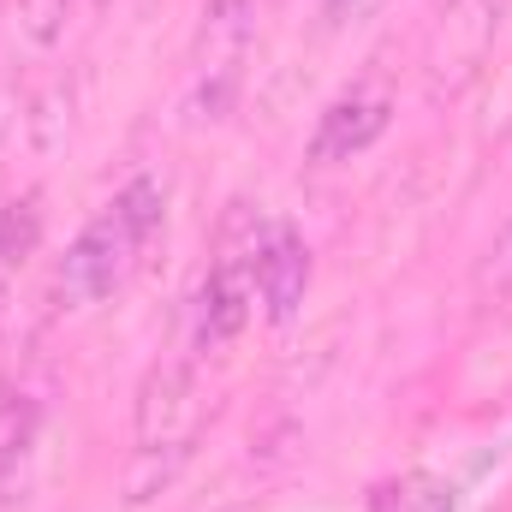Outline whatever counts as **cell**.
<instances>
[{
  "label": "cell",
  "instance_id": "cell-1",
  "mask_svg": "<svg viewBox=\"0 0 512 512\" xmlns=\"http://www.w3.org/2000/svg\"><path fill=\"white\" fill-rule=\"evenodd\" d=\"M161 221H167V191L155 179H131L114 203L96 209V221H84V233L54 262V304L96 310L102 298H114L137 274L143 251L155 245Z\"/></svg>",
  "mask_w": 512,
  "mask_h": 512
},
{
  "label": "cell",
  "instance_id": "cell-2",
  "mask_svg": "<svg viewBox=\"0 0 512 512\" xmlns=\"http://www.w3.org/2000/svg\"><path fill=\"white\" fill-rule=\"evenodd\" d=\"M209 429V393L203 376L185 358L155 364L137 382V405H131V465H126V501L143 507L155 501L197 453Z\"/></svg>",
  "mask_w": 512,
  "mask_h": 512
},
{
  "label": "cell",
  "instance_id": "cell-3",
  "mask_svg": "<svg viewBox=\"0 0 512 512\" xmlns=\"http://www.w3.org/2000/svg\"><path fill=\"white\" fill-rule=\"evenodd\" d=\"M268 209L262 203H227L221 227H215V251H209V274L197 286L191 304V346L197 352H221L245 334L256 310V256L268 245Z\"/></svg>",
  "mask_w": 512,
  "mask_h": 512
},
{
  "label": "cell",
  "instance_id": "cell-4",
  "mask_svg": "<svg viewBox=\"0 0 512 512\" xmlns=\"http://www.w3.org/2000/svg\"><path fill=\"white\" fill-rule=\"evenodd\" d=\"M256 42V0H209L191 36V72H185V114L191 126H215L233 114L245 60Z\"/></svg>",
  "mask_w": 512,
  "mask_h": 512
},
{
  "label": "cell",
  "instance_id": "cell-5",
  "mask_svg": "<svg viewBox=\"0 0 512 512\" xmlns=\"http://www.w3.org/2000/svg\"><path fill=\"white\" fill-rule=\"evenodd\" d=\"M512 0H435L423 36V78L435 96H459L489 66Z\"/></svg>",
  "mask_w": 512,
  "mask_h": 512
},
{
  "label": "cell",
  "instance_id": "cell-6",
  "mask_svg": "<svg viewBox=\"0 0 512 512\" xmlns=\"http://www.w3.org/2000/svg\"><path fill=\"white\" fill-rule=\"evenodd\" d=\"M387 126H393V96H387L382 84H352V90H340L322 108L316 137H310V161L316 167H340V161L364 155Z\"/></svg>",
  "mask_w": 512,
  "mask_h": 512
},
{
  "label": "cell",
  "instance_id": "cell-7",
  "mask_svg": "<svg viewBox=\"0 0 512 512\" xmlns=\"http://www.w3.org/2000/svg\"><path fill=\"white\" fill-rule=\"evenodd\" d=\"M310 274H316V262H310L304 233L286 227V221H274L268 227V245L256 256V298H262L268 322H292L298 316V304L310 292Z\"/></svg>",
  "mask_w": 512,
  "mask_h": 512
},
{
  "label": "cell",
  "instance_id": "cell-8",
  "mask_svg": "<svg viewBox=\"0 0 512 512\" xmlns=\"http://www.w3.org/2000/svg\"><path fill=\"white\" fill-rule=\"evenodd\" d=\"M370 512H459V489L435 471H399L370 489Z\"/></svg>",
  "mask_w": 512,
  "mask_h": 512
},
{
  "label": "cell",
  "instance_id": "cell-9",
  "mask_svg": "<svg viewBox=\"0 0 512 512\" xmlns=\"http://www.w3.org/2000/svg\"><path fill=\"white\" fill-rule=\"evenodd\" d=\"M36 245H42V197L24 191V197L0 203V286L18 280V268L36 256Z\"/></svg>",
  "mask_w": 512,
  "mask_h": 512
},
{
  "label": "cell",
  "instance_id": "cell-10",
  "mask_svg": "<svg viewBox=\"0 0 512 512\" xmlns=\"http://www.w3.org/2000/svg\"><path fill=\"white\" fill-rule=\"evenodd\" d=\"M36 435H42V399L36 393H18V387L0 393V483L18 477V465L30 459Z\"/></svg>",
  "mask_w": 512,
  "mask_h": 512
},
{
  "label": "cell",
  "instance_id": "cell-11",
  "mask_svg": "<svg viewBox=\"0 0 512 512\" xmlns=\"http://www.w3.org/2000/svg\"><path fill=\"white\" fill-rule=\"evenodd\" d=\"M66 12H72V0H18L12 30L30 54H54L66 42Z\"/></svg>",
  "mask_w": 512,
  "mask_h": 512
},
{
  "label": "cell",
  "instance_id": "cell-12",
  "mask_svg": "<svg viewBox=\"0 0 512 512\" xmlns=\"http://www.w3.org/2000/svg\"><path fill=\"white\" fill-rule=\"evenodd\" d=\"M477 292L483 298H512V221L495 233V245L477 262Z\"/></svg>",
  "mask_w": 512,
  "mask_h": 512
},
{
  "label": "cell",
  "instance_id": "cell-13",
  "mask_svg": "<svg viewBox=\"0 0 512 512\" xmlns=\"http://www.w3.org/2000/svg\"><path fill=\"white\" fill-rule=\"evenodd\" d=\"M387 0H322V12H328V24L334 30H346V24H364V18H376Z\"/></svg>",
  "mask_w": 512,
  "mask_h": 512
},
{
  "label": "cell",
  "instance_id": "cell-14",
  "mask_svg": "<svg viewBox=\"0 0 512 512\" xmlns=\"http://www.w3.org/2000/svg\"><path fill=\"white\" fill-rule=\"evenodd\" d=\"M84 6H90V12H102V6H108V0H84Z\"/></svg>",
  "mask_w": 512,
  "mask_h": 512
}]
</instances>
